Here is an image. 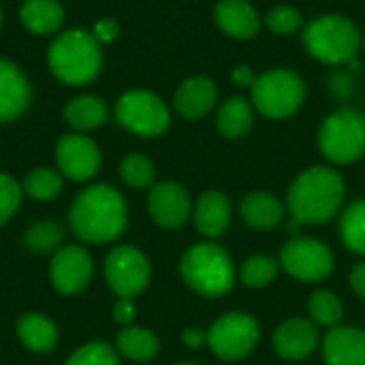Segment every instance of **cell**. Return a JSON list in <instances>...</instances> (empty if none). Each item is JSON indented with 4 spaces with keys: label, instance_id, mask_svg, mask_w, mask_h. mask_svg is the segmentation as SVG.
Returning a JSON list of instances; mask_svg holds the SVG:
<instances>
[{
    "label": "cell",
    "instance_id": "obj_38",
    "mask_svg": "<svg viewBox=\"0 0 365 365\" xmlns=\"http://www.w3.org/2000/svg\"><path fill=\"white\" fill-rule=\"evenodd\" d=\"M182 340H184V344L188 349H201L207 342V336L201 329H188V331H184V338Z\"/></svg>",
    "mask_w": 365,
    "mask_h": 365
},
{
    "label": "cell",
    "instance_id": "obj_6",
    "mask_svg": "<svg viewBox=\"0 0 365 365\" xmlns=\"http://www.w3.org/2000/svg\"><path fill=\"white\" fill-rule=\"evenodd\" d=\"M250 90L255 107L263 115L274 120L293 115L302 107L306 96L304 81L297 77V73L287 68H276L257 77Z\"/></svg>",
    "mask_w": 365,
    "mask_h": 365
},
{
    "label": "cell",
    "instance_id": "obj_23",
    "mask_svg": "<svg viewBox=\"0 0 365 365\" xmlns=\"http://www.w3.org/2000/svg\"><path fill=\"white\" fill-rule=\"evenodd\" d=\"M282 205L267 192H255L242 203V218L255 229H272L282 220Z\"/></svg>",
    "mask_w": 365,
    "mask_h": 365
},
{
    "label": "cell",
    "instance_id": "obj_30",
    "mask_svg": "<svg viewBox=\"0 0 365 365\" xmlns=\"http://www.w3.org/2000/svg\"><path fill=\"white\" fill-rule=\"evenodd\" d=\"M122 180L133 188H148L154 182V165L141 154H128L120 167Z\"/></svg>",
    "mask_w": 365,
    "mask_h": 365
},
{
    "label": "cell",
    "instance_id": "obj_16",
    "mask_svg": "<svg viewBox=\"0 0 365 365\" xmlns=\"http://www.w3.org/2000/svg\"><path fill=\"white\" fill-rule=\"evenodd\" d=\"M327 365H365V331L331 329L323 344Z\"/></svg>",
    "mask_w": 365,
    "mask_h": 365
},
{
    "label": "cell",
    "instance_id": "obj_21",
    "mask_svg": "<svg viewBox=\"0 0 365 365\" xmlns=\"http://www.w3.org/2000/svg\"><path fill=\"white\" fill-rule=\"evenodd\" d=\"M17 336L26 349L34 353H47L58 344V329L56 325L45 319L43 314H24L17 321Z\"/></svg>",
    "mask_w": 365,
    "mask_h": 365
},
{
    "label": "cell",
    "instance_id": "obj_1",
    "mask_svg": "<svg viewBox=\"0 0 365 365\" xmlns=\"http://www.w3.org/2000/svg\"><path fill=\"white\" fill-rule=\"evenodd\" d=\"M68 222L73 233L83 242H111L126 227L124 197L109 184H94L75 199Z\"/></svg>",
    "mask_w": 365,
    "mask_h": 365
},
{
    "label": "cell",
    "instance_id": "obj_28",
    "mask_svg": "<svg viewBox=\"0 0 365 365\" xmlns=\"http://www.w3.org/2000/svg\"><path fill=\"white\" fill-rule=\"evenodd\" d=\"M342 240L351 250L365 255V201L351 205L344 212V216H342Z\"/></svg>",
    "mask_w": 365,
    "mask_h": 365
},
{
    "label": "cell",
    "instance_id": "obj_19",
    "mask_svg": "<svg viewBox=\"0 0 365 365\" xmlns=\"http://www.w3.org/2000/svg\"><path fill=\"white\" fill-rule=\"evenodd\" d=\"M274 346L284 359H304L317 346V329L312 323L302 319L289 321L276 331Z\"/></svg>",
    "mask_w": 365,
    "mask_h": 365
},
{
    "label": "cell",
    "instance_id": "obj_40",
    "mask_svg": "<svg viewBox=\"0 0 365 365\" xmlns=\"http://www.w3.org/2000/svg\"><path fill=\"white\" fill-rule=\"evenodd\" d=\"M255 79H257V77H252L250 68H246V66H237V68L233 71V81H235L237 86H252Z\"/></svg>",
    "mask_w": 365,
    "mask_h": 365
},
{
    "label": "cell",
    "instance_id": "obj_22",
    "mask_svg": "<svg viewBox=\"0 0 365 365\" xmlns=\"http://www.w3.org/2000/svg\"><path fill=\"white\" fill-rule=\"evenodd\" d=\"M21 24L34 34H49L60 28L64 13L56 0H26L19 11Z\"/></svg>",
    "mask_w": 365,
    "mask_h": 365
},
{
    "label": "cell",
    "instance_id": "obj_37",
    "mask_svg": "<svg viewBox=\"0 0 365 365\" xmlns=\"http://www.w3.org/2000/svg\"><path fill=\"white\" fill-rule=\"evenodd\" d=\"M113 314H115V321H118V323H122V325L130 323V321L135 319V306H133V302L126 299V297H122V299L115 304Z\"/></svg>",
    "mask_w": 365,
    "mask_h": 365
},
{
    "label": "cell",
    "instance_id": "obj_33",
    "mask_svg": "<svg viewBox=\"0 0 365 365\" xmlns=\"http://www.w3.org/2000/svg\"><path fill=\"white\" fill-rule=\"evenodd\" d=\"M278 274V263L269 257H252L250 261H246L244 269H242V280L248 287H265L269 284Z\"/></svg>",
    "mask_w": 365,
    "mask_h": 365
},
{
    "label": "cell",
    "instance_id": "obj_17",
    "mask_svg": "<svg viewBox=\"0 0 365 365\" xmlns=\"http://www.w3.org/2000/svg\"><path fill=\"white\" fill-rule=\"evenodd\" d=\"M216 24L233 38H252L259 32L261 19L246 0H222L216 6Z\"/></svg>",
    "mask_w": 365,
    "mask_h": 365
},
{
    "label": "cell",
    "instance_id": "obj_4",
    "mask_svg": "<svg viewBox=\"0 0 365 365\" xmlns=\"http://www.w3.org/2000/svg\"><path fill=\"white\" fill-rule=\"evenodd\" d=\"M304 43L310 56L327 64L351 62L361 45L357 26L344 15H323L314 19L306 32Z\"/></svg>",
    "mask_w": 365,
    "mask_h": 365
},
{
    "label": "cell",
    "instance_id": "obj_9",
    "mask_svg": "<svg viewBox=\"0 0 365 365\" xmlns=\"http://www.w3.org/2000/svg\"><path fill=\"white\" fill-rule=\"evenodd\" d=\"M259 340L257 321L248 314H227L214 323L212 331L207 334V342L212 351L229 361L246 357Z\"/></svg>",
    "mask_w": 365,
    "mask_h": 365
},
{
    "label": "cell",
    "instance_id": "obj_3",
    "mask_svg": "<svg viewBox=\"0 0 365 365\" xmlns=\"http://www.w3.org/2000/svg\"><path fill=\"white\" fill-rule=\"evenodd\" d=\"M49 66L53 75L71 86L88 83L101 68V49L92 34L68 30L49 47Z\"/></svg>",
    "mask_w": 365,
    "mask_h": 365
},
{
    "label": "cell",
    "instance_id": "obj_29",
    "mask_svg": "<svg viewBox=\"0 0 365 365\" xmlns=\"http://www.w3.org/2000/svg\"><path fill=\"white\" fill-rule=\"evenodd\" d=\"M24 190L36 201H51L62 190V178L51 169H36L26 178Z\"/></svg>",
    "mask_w": 365,
    "mask_h": 365
},
{
    "label": "cell",
    "instance_id": "obj_2",
    "mask_svg": "<svg viewBox=\"0 0 365 365\" xmlns=\"http://www.w3.org/2000/svg\"><path fill=\"white\" fill-rule=\"evenodd\" d=\"M344 199V182L342 178L327 167H312L302 173L289 190V210L293 220L308 222H325L329 220L342 205Z\"/></svg>",
    "mask_w": 365,
    "mask_h": 365
},
{
    "label": "cell",
    "instance_id": "obj_26",
    "mask_svg": "<svg viewBox=\"0 0 365 365\" xmlns=\"http://www.w3.org/2000/svg\"><path fill=\"white\" fill-rule=\"evenodd\" d=\"M118 349L133 361H150L158 353V338L143 327H128L120 331Z\"/></svg>",
    "mask_w": 365,
    "mask_h": 365
},
{
    "label": "cell",
    "instance_id": "obj_12",
    "mask_svg": "<svg viewBox=\"0 0 365 365\" xmlns=\"http://www.w3.org/2000/svg\"><path fill=\"white\" fill-rule=\"evenodd\" d=\"M92 278L90 252L81 246H62L51 261V282L64 295H75L88 287Z\"/></svg>",
    "mask_w": 365,
    "mask_h": 365
},
{
    "label": "cell",
    "instance_id": "obj_11",
    "mask_svg": "<svg viewBox=\"0 0 365 365\" xmlns=\"http://www.w3.org/2000/svg\"><path fill=\"white\" fill-rule=\"evenodd\" d=\"M282 267L297 280L319 282L334 269V257L329 248L319 240H293L282 250Z\"/></svg>",
    "mask_w": 365,
    "mask_h": 365
},
{
    "label": "cell",
    "instance_id": "obj_25",
    "mask_svg": "<svg viewBox=\"0 0 365 365\" xmlns=\"http://www.w3.org/2000/svg\"><path fill=\"white\" fill-rule=\"evenodd\" d=\"M218 128L225 137L237 139L252 128V107L242 96L229 98L218 111Z\"/></svg>",
    "mask_w": 365,
    "mask_h": 365
},
{
    "label": "cell",
    "instance_id": "obj_7",
    "mask_svg": "<svg viewBox=\"0 0 365 365\" xmlns=\"http://www.w3.org/2000/svg\"><path fill=\"white\" fill-rule=\"evenodd\" d=\"M319 143L323 154L340 165L357 160L365 152V118L355 109L331 113L321 126Z\"/></svg>",
    "mask_w": 365,
    "mask_h": 365
},
{
    "label": "cell",
    "instance_id": "obj_20",
    "mask_svg": "<svg viewBox=\"0 0 365 365\" xmlns=\"http://www.w3.org/2000/svg\"><path fill=\"white\" fill-rule=\"evenodd\" d=\"M195 218H197V229L203 235H207V237L220 235L231 220L229 199L218 190H210V192L201 195V199L197 203V216Z\"/></svg>",
    "mask_w": 365,
    "mask_h": 365
},
{
    "label": "cell",
    "instance_id": "obj_31",
    "mask_svg": "<svg viewBox=\"0 0 365 365\" xmlns=\"http://www.w3.org/2000/svg\"><path fill=\"white\" fill-rule=\"evenodd\" d=\"M310 314L323 327H334L342 319V304L329 291H319L310 299Z\"/></svg>",
    "mask_w": 365,
    "mask_h": 365
},
{
    "label": "cell",
    "instance_id": "obj_34",
    "mask_svg": "<svg viewBox=\"0 0 365 365\" xmlns=\"http://www.w3.org/2000/svg\"><path fill=\"white\" fill-rule=\"evenodd\" d=\"M265 21L269 26V30H274L278 34H293L302 26V15L293 6H276L267 13Z\"/></svg>",
    "mask_w": 365,
    "mask_h": 365
},
{
    "label": "cell",
    "instance_id": "obj_27",
    "mask_svg": "<svg viewBox=\"0 0 365 365\" xmlns=\"http://www.w3.org/2000/svg\"><path fill=\"white\" fill-rule=\"evenodd\" d=\"M62 237H64V229L58 222L41 220V222H34L28 227L24 242H26L28 250H32V252H49L60 246Z\"/></svg>",
    "mask_w": 365,
    "mask_h": 365
},
{
    "label": "cell",
    "instance_id": "obj_36",
    "mask_svg": "<svg viewBox=\"0 0 365 365\" xmlns=\"http://www.w3.org/2000/svg\"><path fill=\"white\" fill-rule=\"evenodd\" d=\"M94 32H96V38H101L105 43H111L118 36L120 28H118V24L113 19H103V21H98L94 26Z\"/></svg>",
    "mask_w": 365,
    "mask_h": 365
},
{
    "label": "cell",
    "instance_id": "obj_5",
    "mask_svg": "<svg viewBox=\"0 0 365 365\" xmlns=\"http://www.w3.org/2000/svg\"><path fill=\"white\" fill-rule=\"evenodd\" d=\"M182 276L190 289L207 297L222 295L233 287L231 259L214 244L192 246L182 259Z\"/></svg>",
    "mask_w": 365,
    "mask_h": 365
},
{
    "label": "cell",
    "instance_id": "obj_41",
    "mask_svg": "<svg viewBox=\"0 0 365 365\" xmlns=\"http://www.w3.org/2000/svg\"><path fill=\"white\" fill-rule=\"evenodd\" d=\"M180 365H195V364H180Z\"/></svg>",
    "mask_w": 365,
    "mask_h": 365
},
{
    "label": "cell",
    "instance_id": "obj_15",
    "mask_svg": "<svg viewBox=\"0 0 365 365\" xmlns=\"http://www.w3.org/2000/svg\"><path fill=\"white\" fill-rule=\"evenodd\" d=\"M30 105V86L24 73L6 62L0 60V122H9L19 118Z\"/></svg>",
    "mask_w": 365,
    "mask_h": 365
},
{
    "label": "cell",
    "instance_id": "obj_24",
    "mask_svg": "<svg viewBox=\"0 0 365 365\" xmlns=\"http://www.w3.org/2000/svg\"><path fill=\"white\" fill-rule=\"evenodd\" d=\"M64 118L77 130H92L107 120V105L96 96H79L66 105Z\"/></svg>",
    "mask_w": 365,
    "mask_h": 365
},
{
    "label": "cell",
    "instance_id": "obj_39",
    "mask_svg": "<svg viewBox=\"0 0 365 365\" xmlns=\"http://www.w3.org/2000/svg\"><path fill=\"white\" fill-rule=\"evenodd\" d=\"M351 282H353V289L357 291V295L365 299V263L364 265H357V267L353 269Z\"/></svg>",
    "mask_w": 365,
    "mask_h": 365
},
{
    "label": "cell",
    "instance_id": "obj_42",
    "mask_svg": "<svg viewBox=\"0 0 365 365\" xmlns=\"http://www.w3.org/2000/svg\"><path fill=\"white\" fill-rule=\"evenodd\" d=\"M0 21H2V13H0Z\"/></svg>",
    "mask_w": 365,
    "mask_h": 365
},
{
    "label": "cell",
    "instance_id": "obj_32",
    "mask_svg": "<svg viewBox=\"0 0 365 365\" xmlns=\"http://www.w3.org/2000/svg\"><path fill=\"white\" fill-rule=\"evenodd\" d=\"M66 365H120L115 351L105 342H90L75 351Z\"/></svg>",
    "mask_w": 365,
    "mask_h": 365
},
{
    "label": "cell",
    "instance_id": "obj_8",
    "mask_svg": "<svg viewBox=\"0 0 365 365\" xmlns=\"http://www.w3.org/2000/svg\"><path fill=\"white\" fill-rule=\"evenodd\" d=\"M115 118L124 128L143 137H156L169 128L165 103L156 94L143 90L126 92L115 105Z\"/></svg>",
    "mask_w": 365,
    "mask_h": 365
},
{
    "label": "cell",
    "instance_id": "obj_35",
    "mask_svg": "<svg viewBox=\"0 0 365 365\" xmlns=\"http://www.w3.org/2000/svg\"><path fill=\"white\" fill-rule=\"evenodd\" d=\"M19 201H21L19 184L11 175L0 173V227L15 214V210L19 207Z\"/></svg>",
    "mask_w": 365,
    "mask_h": 365
},
{
    "label": "cell",
    "instance_id": "obj_43",
    "mask_svg": "<svg viewBox=\"0 0 365 365\" xmlns=\"http://www.w3.org/2000/svg\"><path fill=\"white\" fill-rule=\"evenodd\" d=\"M364 47H365V38H364Z\"/></svg>",
    "mask_w": 365,
    "mask_h": 365
},
{
    "label": "cell",
    "instance_id": "obj_10",
    "mask_svg": "<svg viewBox=\"0 0 365 365\" xmlns=\"http://www.w3.org/2000/svg\"><path fill=\"white\" fill-rule=\"evenodd\" d=\"M105 276L111 291L120 297H135L150 280V263L133 246H118L105 261Z\"/></svg>",
    "mask_w": 365,
    "mask_h": 365
},
{
    "label": "cell",
    "instance_id": "obj_13",
    "mask_svg": "<svg viewBox=\"0 0 365 365\" xmlns=\"http://www.w3.org/2000/svg\"><path fill=\"white\" fill-rule=\"evenodd\" d=\"M56 158L62 173L75 182L90 180L101 169V152L96 143L83 135L62 137L56 148Z\"/></svg>",
    "mask_w": 365,
    "mask_h": 365
},
{
    "label": "cell",
    "instance_id": "obj_18",
    "mask_svg": "<svg viewBox=\"0 0 365 365\" xmlns=\"http://www.w3.org/2000/svg\"><path fill=\"white\" fill-rule=\"evenodd\" d=\"M216 86L207 77H192L184 81L178 92H175V109L188 118V120H199L203 118L216 103Z\"/></svg>",
    "mask_w": 365,
    "mask_h": 365
},
{
    "label": "cell",
    "instance_id": "obj_14",
    "mask_svg": "<svg viewBox=\"0 0 365 365\" xmlns=\"http://www.w3.org/2000/svg\"><path fill=\"white\" fill-rule=\"evenodd\" d=\"M148 210L160 227L175 229L184 225L190 214V197L180 184L165 182L152 188L148 197Z\"/></svg>",
    "mask_w": 365,
    "mask_h": 365
}]
</instances>
